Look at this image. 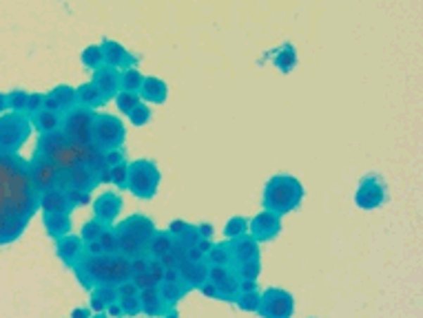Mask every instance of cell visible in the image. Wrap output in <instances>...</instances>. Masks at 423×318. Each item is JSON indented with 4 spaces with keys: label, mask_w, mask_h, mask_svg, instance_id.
<instances>
[{
    "label": "cell",
    "mask_w": 423,
    "mask_h": 318,
    "mask_svg": "<svg viewBox=\"0 0 423 318\" xmlns=\"http://www.w3.org/2000/svg\"><path fill=\"white\" fill-rule=\"evenodd\" d=\"M146 272H149V274H151V279L156 281V285H160V283H162V279H164V267H162L160 259H156V256H149V265H146Z\"/></svg>",
    "instance_id": "c3c4849f"
},
{
    "label": "cell",
    "mask_w": 423,
    "mask_h": 318,
    "mask_svg": "<svg viewBox=\"0 0 423 318\" xmlns=\"http://www.w3.org/2000/svg\"><path fill=\"white\" fill-rule=\"evenodd\" d=\"M32 128H36L40 135H49V133H56L60 131V126H63V113H53V111H40L36 113L32 119Z\"/></svg>",
    "instance_id": "4316f807"
},
{
    "label": "cell",
    "mask_w": 423,
    "mask_h": 318,
    "mask_svg": "<svg viewBox=\"0 0 423 318\" xmlns=\"http://www.w3.org/2000/svg\"><path fill=\"white\" fill-rule=\"evenodd\" d=\"M129 119H131V124L133 126H144V124H149L151 122V109L144 104V102H140L135 109L127 115Z\"/></svg>",
    "instance_id": "f6af8a7d"
},
{
    "label": "cell",
    "mask_w": 423,
    "mask_h": 318,
    "mask_svg": "<svg viewBox=\"0 0 423 318\" xmlns=\"http://www.w3.org/2000/svg\"><path fill=\"white\" fill-rule=\"evenodd\" d=\"M65 192H67V197H69V201H71V206L75 208V206H87L89 201H91V194H89L87 190H78V188H65Z\"/></svg>",
    "instance_id": "7dc6e473"
},
{
    "label": "cell",
    "mask_w": 423,
    "mask_h": 318,
    "mask_svg": "<svg viewBox=\"0 0 423 318\" xmlns=\"http://www.w3.org/2000/svg\"><path fill=\"white\" fill-rule=\"evenodd\" d=\"M82 65L89 69V71H98L102 65H104V58H102V51H100V44H91V47H87L80 55Z\"/></svg>",
    "instance_id": "74e56055"
},
{
    "label": "cell",
    "mask_w": 423,
    "mask_h": 318,
    "mask_svg": "<svg viewBox=\"0 0 423 318\" xmlns=\"http://www.w3.org/2000/svg\"><path fill=\"white\" fill-rule=\"evenodd\" d=\"M177 272H179V279L182 283L189 287V290H200V285L206 281V274H208V263L206 261H179L177 265Z\"/></svg>",
    "instance_id": "ffe728a7"
},
{
    "label": "cell",
    "mask_w": 423,
    "mask_h": 318,
    "mask_svg": "<svg viewBox=\"0 0 423 318\" xmlns=\"http://www.w3.org/2000/svg\"><path fill=\"white\" fill-rule=\"evenodd\" d=\"M206 263L208 265H222V267H233V252L231 244H213L206 252Z\"/></svg>",
    "instance_id": "4dcf8cb0"
},
{
    "label": "cell",
    "mask_w": 423,
    "mask_h": 318,
    "mask_svg": "<svg viewBox=\"0 0 423 318\" xmlns=\"http://www.w3.org/2000/svg\"><path fill=\"white\" fill-rule=\"evenodd\" d=\"M158 290H160V296L164 298V303H166V305H169V307H175L177 303L182 300V298L191 292L182 281H175V283L162 281V283L158 285Z\"/></svg>",
    "instance_id": "f546056e"
},
{
    "label": "cell",
    "mask_w": 423,
    "mask_h": 318,
    "mask_svg": "<svg viewBox=\"0 0 423 318\" xmlns=\"http://www.w3.org/2000/svg\"><path fill=\"white\" fill-rule=\"evenodd\" d=\"M115 234H118V252L127 256V259H135V256H142V254H149V248L142 244V241H138L133 234L125 232V230H118L115 228Z\"/></svg>",
    "instance_id": "484cf974"
},
{
    "label": "cell",
    "mask_w": 423,
    "mask_h": 318,
    "mask_svg": "<svg viewBox=\"0 0 423 318\" xmlns=\"http://www.w3.org/2000/svg\"><path fill=\"white\" fill-rule=\"evenodd\" d=\"M244 234H248V219H244V217H231L229 221H226L224 237L229 239V241H235V239L244 237Z\"/></svg>",
    "instance_id": "8d00e7d4"
},
{
    "label": "cell",
    "mask_w": 423,
    "mask_h": 318,
    "mask_svg": "<svg viewBox=\"0 0 423 318\" xmlns=\"http://www.w3.org/2000/svg\"><path fill=\"white\" fill-rule=\"evenodd\" d=\"M231 252H233V263L258 259V256H260V244L251 234H244V237L231 241Z\"/></svg>",
    "instance_id": "d4e9b609"
},
{
    "label": "cell",
    "mask_w": 423,
    "mask_h": 318,
    "mask_svg": "<svg viewBox=\"0 0 423 318\" xmlns=\"http://www.w3.org/2000/svg\"><path fill=\"white\" fill-rule=\"evenodd\" d=\"M125 140H127V131H125L122 119H118L115 115H109V113H96L94 144L102 150V153L122 148Z\"/></svg>",
    "instance_id": "52a82bcc"
},
{
    "label": "cell",
    "mask_w": 423,
    "mask_h": 318,
    "mask_svg": "<svg viewBox=\"0 0 423 318\" xmlns=\"http://www.w3.org/2000/svg\"><path fill=\"white\" fill-rule=\"evenodd\" d=\"M140 305H142V314L151 316V318H162L171 307L166 305L164 298L160 296L158 285L156 287H146V290H140Z\"/></svg>",
    "instance_id": "603a6c76"
},
{
    "label": "cell",
    "mask_w": 423,
    "mask_h": 318,
    "mask_svg": "<svg viewBox=\"0 0 423 318\" xmlns=\"http://www.w3.org/2000/svg\"><path fill=\"white\" fill-rule=\"evenodd\" d=\"M115 228L133 234L138 241H142V244H144L146 248H149V241L153 239V234L158 232V230H156V223L151 221L149 217H144V215H131V217H127L122 223H118Z\"/></svg>",
    "instance_id": "e0dca14e"
},
{
    "label": "cell",
    "mask_w": 423,
    "mask_h": 318,
    "mask_svg": "<svg viewBox=\"0 0 423 318\" xmlns=\"http://www.w3.org/2000/svg\"><path fill=\"white\" fill-rule=\"evenodd\" d=\"M91 318H109V316H107V314H104V312H102V314H94Z\"/></svg>",
    "instance_id": "be15d7a7"
},
{
    "label": "cell",
    "mask_w": 423,
    "mask_h": 318,
    "mask_svg": "<svg viewBox=\"0 0 423 318\" xmlns=\"http://www.w3.org/2000/svg\"><path fill=\"white\" fill-rule=\"evenodd\" d=\"M138 290H146V287H156V281L151 279V274L144 270V272H138V274H131V279H129Z\"/></svg>",
    "instance_id": "681fc988"
},
{
    "label": "cell",
    "mask_w": 423,
    "mask_h": 318,
    "mask_svg": "<svg viewBox=\"0 0 423 318\" xmlns=\"http://www.w3.org/2000/svg\"><path fill=\"white\" fill-rule=\"evenodd\" d=\"M260 300H262V294L258 290H248V292H239L237 298H235V305L241 310V312H258L260 310Z\"/></svg>",
    "instance_id": "d590c367"
},
{
    "label": "cell",
    "mask_w": 423,
    "mask_h": 318,
    "mask_svg": "<svg viewBox=\"0 0 423 318\" xmlns=\"http://www.w3.org/2000/svg\"><path fill=\"white\" fill-rule=\"evenodd\" d=\"M233 270H235V274H237L239 281H258L260 272H262V256H258V259L233 263Z\"/></svg>",
    "instance_id": "1f68e13d"
},
{
    "label": "cell",
    "mask_w": 423,
    "mask_h": 318,
    "mask_svg": "<svg viewBox=\"0 0 423 318\" xmlns=\"http://www.w3.org/2000/svg\"><path fill=\"white\" fill-rule=\"evenodd\" d=\"M386 201V186L381 184L379 175H366L355 192V204L361 210H374Z\"/></svg>",
    "instance_id": "30bf717a"
},
{
    "label": "cell",
    "mask_w": 423,
    "mask_h": 318,
    "mask_svg": "<svg viewBox=\"0 0 423 318\" xmlns=\"http://www.w3.org/2000/svg\"><path fill=\"white\" fill-rule=\"evenodd\" d=\"M125 159H127V157H125V153H122V148L107 150V153H104V166H107V168H113V166L122 164Z\"/></svg>",
    "instance_id": "f907efd6"
},
{
    "label": "cell",
    "mask_w": 423,
    "mask_h": 318,
    "mask_svg": "<svg viewBox=\"0 0 423 318\" xmlns=\"http://www.w3.org/2000/svg\"><path fill=\"white\" fill-rule=\"evenodd\" d=\"M29 175H32V184L38 192L47 188H58L60 184V171L42 155H34V159L29 161Z\"/></svg>",
    "instance_id": "8fae6325"
},
{
    "label": "cell",
    "mask_w": 423,
    "mask_h": 318,
    "mask_svg": "<svg viewBox=\"0 0 423 318\" xmlns=\"http://www.w3.org/2000/svg\"><path fill=\"white\" fill-rule=\"evenodd\" d=\"M198 232H200V239H210V237H213V225H210V223H200L198 225Z\"/></svg>",
    "instance_id": "680465c9"
},
{
    "label": "cell",
    "mask_w": 423,
    "mask_h": 318,
    "mask_svg": "<svg viewBox=\"0 0 423 318\" xmlns=\"http://www.w3.org/2000/svg\"><path fill=\"white\" fill-rule=\"evenodd\" d=\"M7 111V93H0V115Z\"/></svg>",
    "instance_id": "94428289"
},
{
    "label": "cell",
    "mask_w": 423,
    "mask_h": 318,
    "mask_svg": "<svg viewBox=\"0 0 423 318\" xmlns=\"http://www.w3.org/2000/svg\"><path fill=\"white\" fill-rule=\"evenodd\" d=\"M89 292H91V310L96 314H102L104 310L111 305V303L118 300L115 285H98V287H94V290H89Z\"/></svg>",
    "instance_id": "83f0119b"
},
{
    "label": "cell",
    "mask_w": 423,
    "mask_h": 318,
    "mask_svg": "<svg viewBox=\"0 0 423 318\" xmlns=\"http://www.w3.org/2000/svg\"><path fill=\"white\" fill-rule=\"evenodd\" d=\"M162 318H179V314H177V310H175V307H171V310L166 312V314H164Z\"/></svg>",
    "instance_id": "6125c7cd"
},
{
    "label": "cell",
    "mask_w": 423,
    "mask_h": 318,
    "mask_svg": "<svg viewBox=\"0 0 423 318\" xmlns=\"http://www.w3.org/2000/svg\"><path fill=\"white\" fill-rule=\"evenodd\" d=\"M282 232V217L275 212L264 210L258 217H253L248 223V234L258 241V244H266V241H273Z\"/></svg>",
    "instance_id": "7c38bea8"
},
{
    "label": "cell",
    "mask_w": 423,
    "mask_h": 318,
    "mask_svg": "<svg viewBox=\"0 0 423 318\" xmlns=\"http://www.w3.org/2000/svg\"><path fill=\"white\" fill-rule=\"evenodd\" d=\"M56 254L67 267L73 270L75 263L80 261V256L84 254V241L80 237H73V234H67L63 239H58L56 241Z\"/></svg>",
    "instance_id": "d6986e66"
},
{
    "label": "cell",
    "mask_w": 423,
    "mask_h": 318,
    "mask_svg": "<svg viewBox=\"0 0 423 318\" xmlns=\"http://www.w3.org/2000/svg\"><path fill=\"white\" fill-rule=\"evenodd\" d=\"M301 199H304V186L301 181L293 175H275L270 177V181L264 188L262 194V206L264 210L275 212V215L284 217L293 212Z\"/></svg>",
    "instance_id": "3957f363"
},
{
    "label": "cell",
    "mask_w": 423,
    "mask_h": 318,
    "mask_svg": "<svg viewBox=\"0 0 423 318\" xmlns=\"http://www.w3.org/2000/svg\"><path fill=\"white\" fill-rule=\"evenodd\" d=\"M175 244V237H171L169 232H156L153 239L149 241V256H156V259H160V256H164L166 252H169Z\"/></svg>",
    "instance_id": "d6a6232c"
},
{
    "label": "cell",
    "mask_w": 423,
    "mask_h": 318,
    "mask_svg": "<svg viewBox=\"0 0 423 318\" xmlns=\"http://www.w3.org/2000/svg\"><path fill=\"white\" fill-rule=\"evenodd\" d=\"M127 177H129V164L127 161L109 168V181L115 184L118 188H127Z\"/></svg>",
    "instance_id": "ee69618b"
},
{
    "label": "cell",
    "mask_w": 423,
    "mask_h": 318,
    "mask_svg": "<svg viewBox=\"0 0 423 318\" xmlns=\"http://www.w3.org/2000/svg\"><path fill=\"white\" fill-rule=\"evenodd\" d=\"M273 65L279 69V73H291L297 65V53L293 44H284V47L273 55Z\"/></svg>",
    "instance_id": "836d02e7"
},
{
    "label": "cell",
    "mask_w": 423,
    "mask_h": 318,
    "mask_svg": "<svg viewBox=\"0 0 423 318\" xmlns=\"http://www.w3.org/2000/svg\"><path fill=\"white\" fill-rule=\"evenodd\" d=\"M32 135V122L23 113L0 115V155H16Z\"/></svg>",
    "instance_id": "5b68a950"
},
{
    "label": "cell",
    "mask_w": 423,
    "mask_h": 318,
    "mask_svg": "<svg viewBox=\"0 0 423 318\" xmlns=\"http://www.w3.org/2000/svg\"><path fill=\"white\" fill-rule=\"evenodd\" d=\"M71 318H91V310L89 307H78L71 312Z\"/></svg>",
    "instance_id": "91938a15"
},
{
    "label": "cell",
    "mask_w": 423,
    "mask_h": 318,
    "mask_svg": "<svg viewBox=\"0 0 423 318\" xmlns=\"http://www.w3.org/2000/svg\"><path fill=\"white\" fill-rule=\"evenodd\" d=\"M94 84L102 93L104 102L113 100L120 93V71L109 65H102L98 71H94Z\"/></svg>",
    "instance_id": "ac0fdd59"
},
{
    "label": "cell",
    "mask_w": 423,
    "mask_h": 318,
    "mask_svg": "<svg viewBox=\"0 0 423 318\" xmlns=\"http://www.w3.org/2000/svg\"><path fill=\"white\" fill-rule=\"evenodd\" d=\"M295 312V298L289 290L282 287H268L262 294L258 314L262 318H291Z\"/></svg>",
    "instance_id": "ba28073f"
},
{
    "label": "cell",
    "mask_w": 423,
    "mask_h": 318,
    "mask_svg": "<svg viewBox=\"0 0 423 318\" xmlns=\"http://www.w3.org/2000/svg\"><path fill=\"white\" fill-rule=\"evenodd\" d=\"M187 261H193V263L206 261V254H204L198 246H189V248H187Z\"/></svg>",
    "instance_id": "db71d44e"
},
{
    "label": "cell",
    "mask_w": 423,
    "mask_h": 318,
    "mask_svg": "<svg viewBox=\"0 0 423 318\" xmlns=\"http://www.w3.org/2000/svg\"><path fill=\"white\" fill-rule=\"evenodd\" d=\"M118 303H120V307H122V314H125V318H133V316L142 314L140 294H135V296H127V298H118Z\"/></svg>",
    "instance_id": "7bdbcfd3"
},
{
    "label": "cell",
    "mask_w": 423,
    "mask_h": 318,
    "mask_svg": "<svg viewBox=\"0 0 423 318\" xmlns=\"http://www.w3.org/2000/svg\"><path fill=\"white\" fill-rule=\"evenodd\" d=\"M146 265H149V254L135 256V259H131V274H138V272H144Z\"/></svg>",
    "instance_id": "f5cc1de1"
},
{
    "label": "cell",
    "mask_w": 423,
    "mask_h": 318,
    "mask_svg": "<svg viewBox=\"0 0 423 318\" xmlns=\"http://www.w3.org/2000/svg\"><path fill=\"white\" fill-rule=\"evenodd\" d=\"M38 208L51 210V212H65V215H69L73 210L69 197L63 188H47V190L38 192Z\"/></svg>",
    "instance_id": "44dd1931"
},
{
    "label": "cell",
    "mask_w": 423,
    "mask_h": 318,
    "mask_svg": "<svg viewBox=\"0 0 423 318\" xmlns=\"http://www.w3.org/2000/svg\"><path fill=\"white\" fill-rule=\"evenodd\" d=\"M100 51H102V58H104V65H109L118 71H127V69H133L138 65V58L133 53H129L122 44L115 42V40H107L104 38L100 42Z\"/></svg>",
    "instance_id": "5bb4252c"
},
{
    "label": "cell",
    "mask_w": 423,
    "mask_h": 318,
    "mask_svg": "<svg viewBox=\"0 0 423 318\" xmlns=\"http://www.w3.org/2000/svg\"><path fill=\"white\" fill-rule=\"evenodd\" d=\"M138 95H140V100H144L149 104H164L166 98H169V86H166V82L160 78H144Z\"/></svg>",
    "instance_id": "cb8c5ba5"
},
{
    "label": "cell",
    "mask_w": 423,
    "mask_h": 318,
    "mask_svg": "<svg viewBox=\"0 0 423 318\" xmlns=\"http://www.w3.org/2000/svg\"><path fill=\"white\" fill-rule=\"evenodd\" d=\"M98 244L102 246L104 254H120L118 252V234H115L113 225H109V228L102 230V234L98 237Z\"/></svg>",
    "instance_id": "60d3db41"
},
{
    "label": "cell",
    "mask_w": 423,
    "mask_h": 318,
    "mask_svg": "<svg viewBox=\"0 0 423 318\" xmlns=\"http://www.w3.org/2000/svg\"><path fill=\"white\" fill-rule=\"evenodd\" d=\"M104 312H107V316L109 318H125V314H122V307H120V303L115 300V303H111V305L107 307V310H104Z\"/></svg>",
    "instance_id": "6f0895ef"
},
{
    "label": "cell",
    "mask_w": 423,
    "mask_h": 318,
    "mask_svg": "<svg viewBox=\"0 0 423 318\" xmlns=\"http://www.w3.org/2000/svg\"><path fill=\"white\" fill-rule=\"evenodd\" d=\"M94 212L96 219L104 225H113L118 215L122 212V197L118 192H104L94 201Z\"/></svg>",
    "instance_id": "2e32d148"
},
{
    "label": "cell",
    "mask_w": 423,
    "mask_h": 318,
    "mask_svg": "<svg viewBox=\"0 0 423 318\" xmlns=\"http://www.w3.org/2000/svg\"><path fill=\"white\" fill-rule=\"evenodd\" d=\"M104 228H109V225L100 223L98 219H91V221H87V223L82 225L80 239L84 241V244H89V241H98V237L102 234V230H104Z\"/></svg>",
    "instance_id": "b9f144b4"
},
{
    "label": "cell",
    "mask_w": 423,
    "mask_h": 318,
    "mask_svg": "<svg viewBox=\"0 0 423 318\" xmlns=\"http://www.w3.org/2000/svg\"><path fill=\"white\" fill-rule=\"evenodd\" d=\"M200 292H202L206 298H217V300H220V294H217V290H215V285H213V283L204 281V283L200 285Z\"/></svg>",
    "instance_id": "11a10c76"
},
{
    "label": "cell",
    "mask_w": 423,
    "mask_h": 318,
    "mask_svg": "<svg viewBox=\"0 0 423 318\" xmlns=\"http://www.w3.org/2000/svg\"><path fill=\"white\" fill-rule=\"evenodd\" d=\"M94 117H96V113L91 109L75 106V109H71L69 113L63 115L60 133L71 142H78L84 146H96L94 144Z\"/></svg>",
    "instance_id": "8992f818"
},
{
    "label": "cell",
    "mask_w": 423,
    "mask_h": 318,
    "mask_svg": "<svg viewBox=\"0 0 423 318\" xmlns=\"http://www.w3.org/2000/svg\"><path fill=\"white\" fill-rule=\"evenodd\" d=\"M115 100V106H118V111L120 113H125V115H129L135 106H138L142 100H140V95L138 93H131V91H120V93L113 98Z\"/></svg>",
    "instance_id": "f35d334b"
},
{
    "label": "cell",
    "mask_w": 423,
    "mask_h": 318,
    "mask_svg": "<svg viewBox=\"0 0 423 318\" xmlns=\"http://www.w3.org/2000/svg\"><path fill=\"white\" fill-rule=\"evenodd\" d=\"M160 168L151 159H138L129 164V177H127V190H131L138 199H153L160 188Z\"/></svg>",
    "instance_id": "277c9868"
},
{
    "label": "cell",
    "mask_w": 423,
    "mask_h": 318,
    "mask_svg": "<svg viewBox=\"0 0 423 318\" xmlns=\"http://www.w3.org/2000/svg\"><path fill=\"white\" fill-rule=\"evenodd\" d=\"M187 225H189L187 221H173V223L169 225V230H166V232H169L171 237H175V239H177L179 234H182V232L187 230Z\"/></svg>",
    "instance_id": "9f6ffc18"
},
{
    "label": "cell",
    "mask_w": 423,
    "mask_h": 318,
    "mask_svg": "<svg viewBox=\"0 0 423 318\" xmlns=\"http://www.w3.org/2000/svg\"><path fill=\"white\" fill-rule=\"evenodd\" d=\"M115 290H118V298H127V296H135V294H140V290H138V287H135L131 281L115 285Z\"/></svg>",
    "instance_id": "816d5d0a"
},
{
    "label": "cell",
    "mask_w": 423,
    "mask_h": 318,
    "mask_svg": "<svg viewBox=\"0 0 423 318\" xmlns=\"http://www.w3.org/2000/svg\"><path fill=\"white\" fill-rule=\"evenodd\" d=\"M206 281L215 285V290L220 294V300L226 303H235L239 294V279L235 274L233 267H222V265H208V274Z\"/></svg>",
    "instance_id": "9c48e42d"
},
{
    "label": "cell",
    "mask_w": 423,
    "mask_h": 318,
    "mask_svg": "<svg viewBox=\"0 0 423 318\" xmlns=\"http://www.w3.org/2000/svg\"><path fill=\"white\" fill-rule=\"evenodd\" d=\"M27 98H29V93H27V91H23V88H16V91H11V93H7V111L25 115Z\"/></svg>",
    "instance_id": "ab89813d"
},
{
    "label": "cell",
    "mask_w": 423,
    "mask_h": 318,
    "mask_svg": "<svg viewBox=\"0 0 423 318\" xmlns=\"http://www.w3.org/2000/svg\"><path fill=\"white\" fill-rule=\"evenodd\" d=\"M75 98H78V106H82V109H91V111L98 109V106H102V104H107L94 82H87V84L75 88Z\"/></svg>",
    "instance_id": "f1b7e54d"
},
{
    "label": "cell",
    "mask_w": 423,
    "mask_h": 318,
    "mask_svg": "<svg viewBox=\"0 0 423 318\" xmlns=\"http://www.w3.org/2000/svg\"><path fill=\"white\" fill-rule=\"evenodd\" d=\"M102 184L100 181V173L91 166H78L69 173H60V184L58 188H78V190H87L91 192L94 188H98Z\"/></svg>",
    "instance_id": "4fadbf2b"
},
{
    "label": "cell",
    "mask_w": 423,
    "mask_h": 318,
    "mask_svg": "<svg viewBox=\"0 0 423 318\" xmlns=\"http://www.w3.org/2000/svg\"><path fill=\"white\" fill-rule=\"evenodd\" d=\"M75 277L84 290H94L98 285H120L131 279V261L122 254H82L73 267Z\"/></svg>",
    "instance_id": "7a4b0ae2"
},
{
    "label": "cell",
    "mask_w": 423,
    "mask_h": 318,
    "mask_svg": "<svg viewBox=\"0 0 423 318\" xmlns=\"http://www.w3.org/2000/svg\"><path fill=\"white\" fill-rule=\"evenodd\" d=\"M42 100H44V93H29L27 98V106H25V115L32 119L36 113L42 111Z\"/></svg>",
    "instance_id": "bcb514c9"
},
{
    "label": "cell",
    "mask_w": 423,
    "mask_h": 318,
    "mask_svg": "<svg viewBox=\"0 0 423 318\" xmlns=\"http://www.w3.org/2000/svg\"><path fill=\"white\" fill-rule=\"evenodd\" d=\"M78 106V98H75V88L67 86V84H60L56 86L49 93H44L42 100V109L44 111H53V113H69L71 109Z\"/></svg>",
    "instance_id": "9a60e30c"
},
{
    "label": "cell",
    "mask_w": 423,
    "mask_h": 318,
    "mask_svg": "<svg viewBox=\"0 0 423 318\" xmlns=\"http://www.w3.org/2000/svg\"><path fill=\"white\" fill-rule=\"evenodd\" d=\"M42 223H44L47 234L56 241L71 234V215H65V212L42 210Z\"/></svg>",
    "instance_id": "7402d4cb"
},
{
    "label": "cell",
    "mask_w": 423,
    "mask_h": 318,
    "mask_svg": "<svg viewBox=\"0 0 423 318\" xmlns=\"http://www.w3.org/2000/svg\"><path fill=\"white\" fill-rule=\"evenodd\" d=\"M142 73L138 69H127L120 71V91H131V93H138L142 86Z\"/></svg>",
    "instance_id": "e575fe53"
},
{
    "label": "cell",
    "mask_w": 423,
    "mask_h": 318,
    "mask_svg": "<svg viewBox=\"0 0 423 318\" xmlns=\"http://www.w3.org/2000/svg\"><path fill=\"white\" fill-rule=\"evenodd\" d=\"M34 155L47 157L60 173H69L78 168V166H91L98 173L104 168V153L98 146H84L78 142H71L60 131L40 135Z\"/></svg>",
    "instance_id": "6da1fadb"
}]
</instances>
